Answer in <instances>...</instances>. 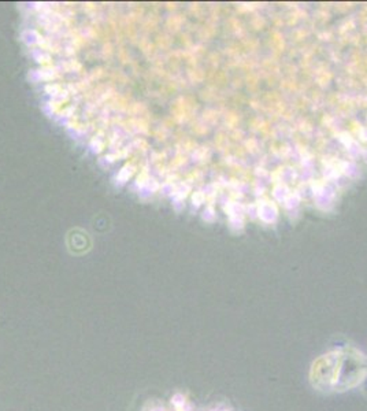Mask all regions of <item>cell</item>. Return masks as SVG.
Returning <instances> with one entry per match:
<instances>
[{"instance_id":"3","label":"cell","mask_w":367,"mask_h":411,"mask_svg":"<svg viewBox=\"0 0 367 411\" xmlns=\"http://www.w3.org/2000/svg\"><path fill=\"white\" fill-rule=\"evenodd\" d=\"M37 39H40V36H38V33L34 32V31H28V32L24 33V40L28 44H34L36 41H38Z\"/></svg>"},{"instance_id":"1","label":"cell","mask_w":367,"mask_h":411,"mask_svg":"<svg viewBox=\"0 0 367 411\" xmlns=\"http://www.w3.org/2000/svg\"><path fill=\"white\" fill-rule=\"evenodd\" d=\"M67 246L73 253H87L91 247V240L88 237V233L81 232V235H77V230H74V236H69Z\"/></svg>"},{"instance_id":"2","label":"cell","mask_w":367,"mask_h":411,"mask_svg":"<svg viewBox=\"0 0 367 411\" xmlns=\"http://www.w3.org/2000/svg\"><path fill=\"white\" fill-rule=\"evenodd\" d=\"M134 174V166H129V165H127L121 172H120V174H118V180H120V183H127L129 179H131V176Z\"/></svg>"}]
</instances>
